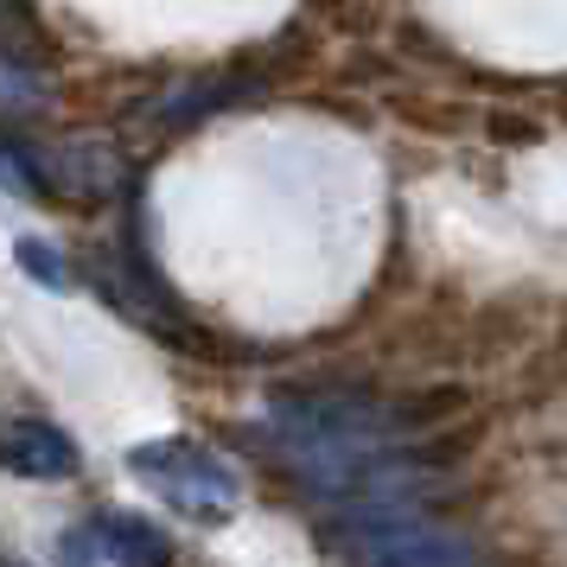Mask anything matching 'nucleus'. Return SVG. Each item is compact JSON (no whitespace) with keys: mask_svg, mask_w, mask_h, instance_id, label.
I'll use <instances>...</instances> for the list:
<instances>
[{"mask_svg":"<svg viewBox=\"0 0 567 567\" xmlns=\"http://www.w3.org/2000/svg\"><path fill=\"white\" fill-rule=\"evenodd\" d=\"M332 542L344 567H485V548L427 516L421 504H370V511H338Z\"/></svg>","mask_w":567,"mask_h":567,"instance_id":"obj_1","label":"nucleus"},{"mask_svg":"<svg viewBox=\"0 0 567 567\" xmlns=\"http://www.w3.org/2000/svg\"><path fill=\"white\" fill-rule=\"evenodd\" d=\"M128 472L154 491L159 504H173L192 523H230L236 504H243V478L210 453L205 440H185V434L141 440L128 453Z\"/></svg>","mask_w":567,"mask_h":567,"instance_id":"obj_2","label":"nucleus"},{"mask_svg":"<svg viewBox=\"0 0 567 567\" xmlns=\"http://www.w3.org/2000/svg\"><path fill=\"white\" fill-rule=\"evenodd\" d=\"M78 440L64 434L58 421L45 414H20V421H7L0 427V472L7 478H27V485H64V478H78Z\"/></svg>","mask_w":567,"mask_h":567,"instance_id":"obj_3","label":"nucleus"},{"mask_svg":"<svg viewBox=\"0 0 567 567\" xmlns=\"http://www.w3.org/2000/svg\"><path fill=\"white\" fill-rule=\"evenodd\" d=\"M83 542H90L109 567H179L173 536L154 529V516H134V511H103L83 529Z\"/></svg>","mask_w":567,"mask_h":567,"instance_id":"obj_4","label":"nucleus"},{"mask_svg":"<svg viewBox=\"0 0 567 567\" xmlns=\"http://www.w3.org/2000/svg\"><path fill=\"white\" fill-rule=\"evenodd\" d=\"M13 261H20V268H27V275H32L39 287H52V293H64V287H71V261L58 256L52 243H39V236H20Z\"/></svg>","mask_w":567,"mask_h":567,"instance_id":"obj_5","label":"nucleus"},{"mask_svg":"<svg viewBox=\"0 0 567 567\" xmlns=\"http://www.w3.org/2000/svg\"><path fill=\"white\" fill-rule=\"evenodd\" d=\"M0 96H7V109H27V103H39V78H27V71H13V58H0Z\"/></svg>","mask_w":567,"mask_h":567,"instance_id":"obj_6","label":"nucleus"},{"mask_svg":"<svg viewBox=\"0 0 567 567\" xmlns=\"http://www.w3.org/2000/svg\"><path fill=\"white\" fill-rule=\"evenodd\" d=\"M0 567H32V561H0Z\"/></svg>","mask_w":567,"mask_h":567,"instance_id":"obj_7","label":"nucleus"}]
</instances>
